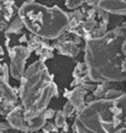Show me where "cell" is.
I'll return each mask as SVG.
<instances>
[{
    "instance_id": "1",
    "label": "cell",
    "mask_w": 126,
    "mask_h": 133,
    "mask_svg": "<svg viewBox=\"0 0 126 133\" xmlns=\"http://www.w3.org/2000/svg\"><path fill=\"white\" fill-rule=\"evenodd\" d=\"M125 35L126 22L103 35L87 40L85 58L93 83L121 82L126 78L125 61L118 51Z\"/></svg>"
},
{
    "instance_id": "2",
    "label": "cell",
    "mask_w": 126,
    "mask_h": 133,
    "mask_svg": "<svg viewBox=\"0 0 126 133\" xmlns=\"http://www.w3.org/2000/svg\"><path fill=\"white\" fill-rule=\"evenodd\" d=\"M20 98L26 121L44 112L53 97L58 96L54 75H50L43 61H36L24 70L21 78Z\"/></svg>"
},
{
    "instance_id": "3",
    "label": "cell",
    "mask_w": 126,
    "mask_h": 133,
    "mask_svg": "<svg viewBox=\"0 0 126 133\" xmlns=\"http://www.w3.org/2000/svg\"><path fill=\"white\" fill-rule=\"evenodd\" d=\"M18 11L26 29L44 40H55L69 29L68 15L56 6L47 8L26 1Z\"/></svg>"
},
{
    "instance_id": "4",
    "label": "cell",
    "mask_w": 126,
    "mask_h": 133,
    "mask_svg": "<svg viewBox=\"0 0 126 133\" xmlns=\"http://www.w3.org/2000/svg\"><path fill=\"white\" fill-rule=\"evenodd\" d=\"M113 99H99L89 102L78 113L73 123L76 132H112L121 125L122 120L113 112Z\"/></svg>"
},
{
    "instance_id": "5",
    "label": "cell",
    "mask_w": 126,
    "mask_h": 133,
    "mask_svg": "<svg viewBox=\"0 0 126 133\" xmlns=\"http://www.w3.org/2000/svg\"><path fill=\"white\" fill-rule=\"evenodd\" d=\"M8 52H9L10 59H11L10 74L14 79L21 80L23 74H24L25 62L30 57L32 52L27 49V46L25 47L23 45L13 46L12 49L11 47H8Z\"/></svg>"
},
{
    "instance_id": "6",
    "label": "cell",
    "mask_w": 126,
    "mask_h": 133,
    "mask_svg": "<svg viewBox=\"0 0 126 133\" xmlns=\"http://www.w3.org/2000/svg\"><path fill=\"white\" fill-rule=\"evenodd\" d=\"M17 92L8 82L0 75V115L6 116L10 112L18 101Z\"/></svg>"
},
{
    "instance_id": "7",
    "label": "cell",
    "mask_w": 126,
    "mask_h": 133,
    "mask_svg": "<svg viewBox=\"0 0 126 133\" xmlns=\"http://www.w3.org/2000/svg\"><path fill=\"white\" fill-rule=\"evenodd\" d=\"M7 121L11 128L23 132H30L29 123L24 118L23 106H17L7 115Z\"/></svg>"
},
{
    "instance_id": "8",
    "label": "cell",
    "mask_w": 126,
    "mask_h": 133,
    "mask_svg": "<svg viewBox=\"0 0 126 133\" xmlns=\"http://www.w3.org/2000/svg\"><path fill=\"white\" fill-rule=\"evenodd\" d=\"M53 47L54 49H57L60 54L66 55V56H70V57L77 56L78 53L80 52V49H79L77 46V44L75 43V41L66 40L65 33L63 35H60L59 37H57L56 43L53 45Z\"/></svg>"
},
{
    "instance_id": "9",
    "label": "cell",
    "mask_w": 126,
    "mask_h": 133,
    "mask_svg": "<svg viewBox=\"0 0 126 133\" xmlns=\"http://www.w3.org/2000/svg\"><path fill=\"white\" fill-rule=\"evenodd\" d=\"M98 6L109 13L126 16V1L125 0H99Z\"/></svg>"
},
{
    "instance_id": "10",
    "label": "cell",
    "mask_w": 126,
    "mask_h": 133,
    "mask_svg": "<svg viewBox=\"0 0 126 133\" xmlns=\"http://www.w3.org/2000/svg\"><path fill=\"white\" fill-rule=\"evenodd\" d=\"M88 94V90L80 85V86H76L73 88V90H71L70 94H69V97H68V100L70 101L75 109H76V111L79 113L83 110V108H85V96Z\"/></svg>"
},
{
    "instance_id": "11",
    "label": "cell",
    "mask_w": 126,
    "mask_h": 133,
    "mask_svg": "<svg viewBox=\"0 0 126 133\" xmlns=\"http://www.w3.org/2000/svg\"><path fill=\"white\" fill-rule=\"evenodd\" d=\"M23 26H24V23H23V21L21 20L20 17H17L14 20H13L10 24H9L8 29L6 31V34L9 35L11 34V33H14V34H19V33H21Z\"/></svg>"
},
{
    "instance_id": "12",
    "label": "cell",
    "mask_w": 126,
    "mask_h": 133,
    "mask_svg": "<svg viewBox=\"0 0 126 133\" xmlns=\"http://www.w3.org/2000/svg\"><path fill=\"white\" fill-rule=\"evenodd\" d=\"M53 50H54L53 46H50V47H42V46H40V47H37V49L35 50V54L37 56H40L41 61L45 62L46 59L52 58L54 56Z\"/></svg>"
},
{
    "instance_id": "13",
    "label": "cell",
    "mask_w": 126,
    "mask_h": 133,
    "mask_svg": "<svg viewBox=\"0 0 126 133\" xmlns=\"http://www.w3.org/2000/svg\"><path fill=\"white\" fill-rule=\"evenodd\" d=\"M86 75H88V67H87V64L86 63H78L76 68H75L73 73H72V76L73 78L76 79H79L81 80Z\"/></svg>"
},
{
    "instance_id": "14",
    "label": "cell",
    "mask_w": 126,
    "mask_h": 133,
    "mask_svg": "<svg viewBox=\"0 0 126 133\" xmlns=\"http://www.w3.org/2000/svg\"><path fill=\"white\" fill-rule=\"evenodd\" d=\"M108 89H109V83H101L93 90V95H94L97 98H102V97H104V95L108 91Z\"/></svg>"
},
{
    "instance_id": "15",
    "label": "cell",
    "mask_w": 126,
    "mask_h": 133,
    "mask_svg": "<svg viewBox=\"0 0 126 133\" xmlns=\"http://www.w3.org/2000/svg\"><path fill=\"white\" fill-rule=\"evenodd\" d=\"M42 37H40L39 35H33V36H31V39L27 41V49H29L31 52H33L35 51L37 47H40L41 45V42H42Z\"/></svg>"
},
{
    "instance_id": "16",
    "label": "cell",
    "mask_w": 126,
    "mask_h": 133,
    "mask_svg": "<svg viewBox=\"0 0 126 133\" xmlns=\"http://www.w3.org/2000/svg\"><path fill=\"white\" fill-rule=\"evenodd\" d=\"M66 116L64 115L63 111H57L55 116V124L57 125V128H63L65 124H66Z\"/></svg>"
},
{
    "instance_id": "17",
    "label": "cell",
    "mask_w": 126,
    "mask_h": 133,
    "mask_svg": "<svg viewBox=\"0 0 126 133\" xmlns=\"http://www.w3.org/2000/svg\"><path fill=\"white\" fill-rule=\"evenodd\" d=\"M75 111H76V109H75L73 104L68 100V101L66 102V104L64 106V110H63L64 115L66 116V118H69V117H71V115H72Z\"/></svg>"
},
{
    "instance_id": "18",
    "label": "cell",
    "mask_w": 126,
    "mask_h": 133,
    "mask_svg": "<svg viewBox=\"0 0 126 133\" xmlns=\"http://www.w3.org/2000/svg\"><path fill=\"white\" fill-rule=\"evenodd\" d=\"M14 7V6H13ZM13 7H3V12H2V16H3V19L6 20L7 22L11 20V18L14 15L13 12Z\"/></svg>"
},
{
    "instance_id": "19",
    "label": "cell",
    "mask_w": 126,
    "mask_h": 133,
    "mask_svg": "<svg viewBox=\"0 0 126 133\" xmlns=\"http://www.w3.org/2000/svg\"><path fill=\"white\" fill-rule=\"evenodd\" d=\"M121 95H123V92L121 91V90H115V89L109 90L108 89V91H106L105 95H104V98H106V99H115V98L120 97Z\"/></svg>"
},
{
    "instance_id": "20",
    "label": "cell",
    "mask_w": 126,
    "mask_h": 133,
    "mask_svg": "<svg viewBox=\"0 0 126 133\" xmlns=\"http://www.w3.org/2000/svg\"><path fill=\"white\" fill-rule=\"evenodd\" d=\"M85 2V0H66V6L68 9H76L80 7Z\"/></svg>"
},
{
    "instance_id": "21",
    "label": "cell",
    "mask_w": 126,
    "mask_h": 133,
    "mask_svg": "<svg viewBox=\"0 0 126 133\" xmlns=\"http://www.w3.org/2000/svg\"><path fill=\"white\" fill-rule=\"evenodd\" d=\"M44 132H57L58 128L56 124H53V123H45L43 127Z\"/></svg>"
},
{
    "instance_id": "22",
    "label": "cell",
    "mask_w": 126,
    "mask_h": 133,
    "mask_svg": "<svg viewBox=\"0 0 126 133\" xmlns=\"http://www.w3.org/2000/svg\"><path fill=\"white\" fill-rule=\"evenodd\" d=\"M0 75H1L7 82H9V67L7 64H3L2 69H1V72H0Z\"/></svg>"
},
{
    "instance_id": "23",
    "label": "cell",
    "mask_w": 126,
    "mask_h": 133,
    "mask_svg": "<svg viewBox=\"0 0 126 133\" xmlns=\"http://www.w3.org/2000/svg\"><path fill=\"white\" fill-rule=\"evenodd\" d=\"M44 113H45V117H46V119L54 118V116L56 115L55 111L53 110V109H46V110L44 111Z\"/></svg>"
},
{
    "instance_id": "24",
    "label": "cell",
    "mask_w": 126,
    "mask_h": 133,
    "mask_svg": "<svg viewBox=\"0 0 126 133\" xmlns=\"http://www.w3.org/2000/svg\"><path fill=\"white\" fill-rule=\"evenodd\" d=\"M8 26H9V24H8V22L6 21V20H0V31H4L6 32L7 31V29H8Z\"/></svg>"
},
{
    "instance_id": "25",
    "label": "cell",
    "mask_w": 126,
    "mask_h": 133,
    "mask_svg": "<svg viewBox=\"0 0 126 133\" xmlns=\"http://www.w3.org/2000/svg\"><path fill=\"white\" fill-rule=\"evenodd\" d=\"M9 128H11L9 123H4V122H0V132H3V131H7Z\"/></svg>"
},
{
    "instance_id": "26",
    "label": "cell",
    "mask_w": 126,
    "mask_h": 133,
    "mask_svg": "<svg viewBox=\"0 0 126 133\" xmlns=\"http://www.w3.org/2000/svg\"><path fill=\"white\" fill-rule=\"evenodd\" d=\"M13 6H14L13 0H4L3 1V7H13Z\"/></svg>"
},
{
    "instance_id": "27",
    "label": "cell",
    "mask_w": 126,
    "mask_h": 133,
    "mask_svg": "<svg viewBox=\"0 0 126 133\" xmlns=\"http://www.w3.org/2000/svg\"><path fill=\"white\" fill-rule=\"evenodd\" d=\"M99 0H85V2L88 3L89 6H95V3H98Z\"/></svg>"
},
{
    "instance_id": "28",
    "label": "cell",
    "mask_w": 126,
    "mask_h": 133,
    "mask_svg": "<svg viewBox=\"0 0 126 133\" xmlns=\"http://www.w3.org/2000/svg\"><path fill=\"white\" fill-rule=\"evenodd\" d=\"M19 41H20V43H23V42H27V40H26V35H25V34H23L22 37H20V39H19Z\"/></svg>"
},
{
    "instance_id": "29",
    "label": "cell",
    "mask_w": 126,
    "mask_h": 133,
    "mask_svg": "<svg viewBox=\"0 0 126 133\" xmlns=\"http://www.w3.org/2000/svg\"><path fill=\"white\" fill-rule=\"evenodd\" d=\"M1 55H3V49L0 46V56H1Z\"/></svg>"
},
{
    "instance_id": "30",
    "label": "cell",
    "mask_w": 126,
    "mask_h": 133,
    "mask_svg": "<svg viewBox=\"0 0 126 133\" xmlns=\"http://www.w3.org/2000/svg\"><path fill=\"white\" fill-rule=\"evenodd\" d=\"M2 9H3V4H2L1 2H0V12L2 11Z\"/></svg>"
},
{
    "instance_id": "31",
    "label": "cell",
    "mask_w": 126,
    "mask_h": 133,
    "mask_svg": "<svg viewBox=\"0 0 126 133\" xmlns=\"http://www.w3.org/2000/svg\"><path fill=\"white\" fill-rule=\"evenodd\" d=\"M27 2H35V0H27Z\"/></svg>"
},
{
    "instance_id": "32",
    "label": "cell",
    "mask_w": 126,
    "mask_h": 133,
    "mask_svg": "<svg viewBox=\"0 0 126 133\" xmlns=\"http://www.w3.org/2000/svg\"><path fill=\"white\" fill-rule=\"evenodd\" d=\"M0 61H1V57H0Z\"/></svg>"
}]
</instances>
